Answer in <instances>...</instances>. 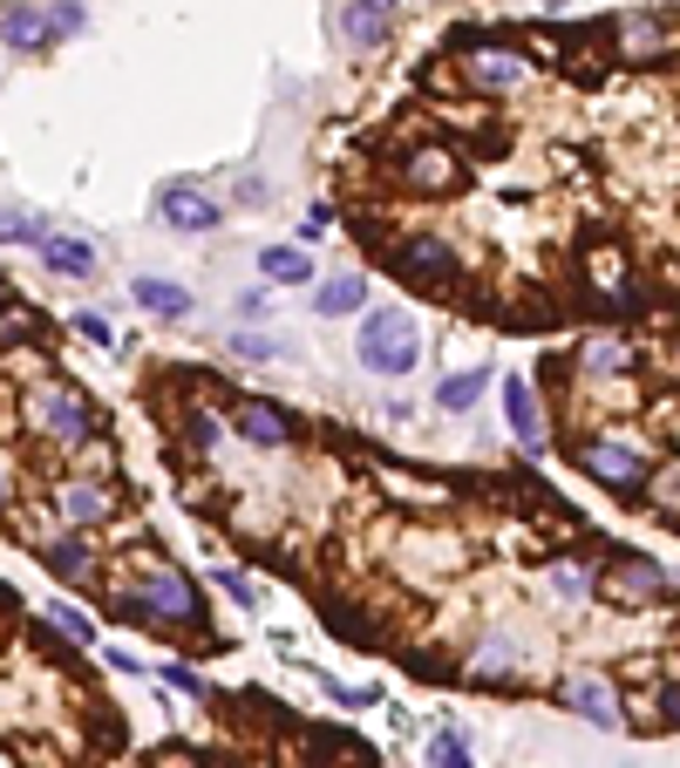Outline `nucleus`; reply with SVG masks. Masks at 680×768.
I'll use <instances>...</instances> for the list:
<instances>
[{
    "label": "nucleus",
    "mask_w": 680,
    "mask_h": 768,
    "mask_svg": "<svg viewBox=\"0 0 680 768\" xmlns=\"http://www.w3.org/2000/svg\"><path fill=\"white\" fill-rule=\"evenodd\" d=\"M272 300H266V286H252V293H238V313H266Z\"/></svg>",
    "instance_id": "c9c22d12"
},
{
    "label": "nucleus",
    "mask_w": 680,
    "mask_h": 768,
    "mask_svg": "<svg viewBox=\"0 0 680 768\" xmlns=\"http://www.w3.org/2000/svg\"><path fill=\"white\" fill-rule=\"evenodd\" d=\"M463 75H469L476 89H490V96H510V89H525V83H531V62L517 55V48H469Z\"/></svg>",
    "instance_id": "f8f14e48"
},
{
    "label": "nucleus",
    "mask_w": 680,
    "mask_h": 768,
    "mask_svg": "<svg viewBox=\"0 0 680 768\" xmlns=\"http://www.w3.org/2000/svg\"><path fill=\"white\" fill-rule=\"evenodd\" d=\"M34 252H42V266L62 272V279H89V272H96V246H89V238H62V231H48Z\"/></svg>",
    "instance_id": "6ab92c4d"
},
{
    "label": "nucleus",
    "mask_w": 680,
    "mask_h": 768,
    "mask_svg": "<svg viewBox=\"0 0 680 768\" xmlns=\"http://www.w3.org/2000/svg\"><path fill=\"white\" fill-rule=\"evenodd\" d=\"M259 272L272 279V286H306L313 259H306V246H259Z\"/></svg>",
    "instance_id": "4be33fe9"
},
{
    "label": "nucleus",
    "mask_w": 680,
    "mask_h": 768,
    "mask_svg": "<svg viewBox=\"0 0 680 768\" xmlns=\"http://www.w3.org/2000/svg\"><path fill=\"white\" fill-rule=\"evenodd\" d=\"M592 592L606 598V605H619V613H647V605L667 598V572H660L647 551H619L606 572L592 578Z\"/></svg>",
    "instance_id": "39448f33"
},
{
    "label": "nucleus",
    "mask_w": 680,
    "mask_h": 768,
    "mask_svg": "<svg viewBox=\"0 0 680 768\" xmlns=\"http://www.w3.org/2000/svg\"><path fill=\"white\" fill-rule=\"evenodd\" d=\"M531 673V646L517 639V632H484L469 646V660H463V680L469 686H510V680H525Z\"/></svg>",
    "instance_id": "423d86ee"
},
{
    "label": "nucleus",
    "mask_w": 680,
    "mask_h": 768,
    "mask_svg": "<svg viewBox=\"0 0 680 768\" xmlns=\"http://www.w3.org/2000/svg\"><path fill=\"white\" fill-rule=\"evenodd\" d=\"M504 422H510V435L525 442L531 456L544 450V415H538V394H531V381H504Z\"/></svg>",
    "instance_id": "dca6fc26"
},
{
    "label": "nucleus",
    "mask_w": 680,
    "mask_h": 768,
    "mask_svg": "<svg viewBox=\"0 0 680 768\" xmlns=\"http://www.w3.org/2000/svg\"><path fill=\"white\" fill-rule=\"evenodd\" d=\"M28 429L42 442H55V450H83L96 435V409H89V394L68 388V381H34L28 388Z\"/></svg>",
    "instance_id": "20e7f679"
},
{
    "label": "nucleus",
    "mask_w": 680,
    "mask_h": 768,
    "mask_svg": "<svg viewBox=\"0 0 680 768\" xmlns=\"http://www.w3.org/2000/svg\"><path fill=\"white\" fill-rule=\"evenodd\" d=\"M429 768H469V748H463V735H450V727H443V735L429 742Z\"/></svg>",
    "instance_id": "bb28decb"
},
{
    "label": "nucleus",
    "mask_w": 680,
    "mask_h": 768,
    "mask_svg": "<svg viewBox=\"0 0 680 768\" xmlns=\"http://www.w3.org/2000/svg\"><path fill=\"white\" fill-rule=\"evenodd\" d=\"M130 300H137L150 320H184V313H191V293L177 286V279H156V272L130 279Z\"/></svg>",
    "instance_id": "f3484780"
},
{
    "label": "nucleus",
    "mask_w": 680,
    "mask_h": 768,
    "mask_svg": "<svg viewBox=\"0 0 680 768\" xmlns=\"http://www.w3.org/2000/svg\"><path fill=\"white\" fill-rule=\"evenodd\" d=\"M8 490H14V476H8V463H0V517H8Z\"/></svg>",
    "instance_id": "e433bc0d"
},
{
    "label": "nucleus",
    "mask_w": 680,
    "mask_h": 768,
    "mask_svg": "<svg viewBox=\"0 0 680 768\" xmlns=\"http://www.w3.org/2000/svg\"><path fill=\"white\" fill-rule=\"evenodd\" d=\"M48 28H55V42H62V34H83V28H89L83 0H55V8H48Z\"/></svg>",
    "instance_id": "cd10ccee"
},
{
    "label": "nucleus",
    "mask_w": 680,
    "mask_h": 768,
    "mask_svg": "<svg viewBox=\"0 0 680 768\" xmlns=\"http://www.w3.org/2000/svg\"><path fill=\"white\" fill-rule=\"evenodd\" d=\"M395 272L415 279V286H429V293H443V286H456V279H463L450 238H435V231H409L402 246H395Z\"/></svg>",
    "instance_id": "0eeeda50"
},
{
    "label": "nucleus",
    "mask_w": 680,
    "mask_h": 768,
    "mask_svg": "<svg viewBox=\"0 0 680 768\" xmlns=\"http://www.w3.org/2000/svg\"><path fill=\"white\" fill-rule=\"evenodd\" d=\"M55 626H62V632L75 639V646H89V639H96V626H89L83 613H75V605H55Z\"/></svg>",
    "instance_id": "7c9ffc66"
},
{
    "label": "nucleus",
    "mask_w": 680,
    "mask_h": 768,
    "mask_svg": "<svg viewBox=\"0 0 680 768\" xmlns=\"http://www.w3.org/2000/svg\"><path fill=\"white\" fill-rule=\"evenodd\" d=\"M327 225H334V212H327V205H313L306 225H300V246H320V238H327Z\"/></svg>",
    "instance_id": "473e14b6"
},
{
    "label": "nucleus",
    "mask_w": 680,
    "mask_h": 768,
    "mask_svg": "<svg viewBox=\"0 0 680 768\" xmlns=\"http://www.w3.org/2000/svg\"><path fill=\"white\" fill-rule=\"evenodd\" d=\"M0 768H14V761H8V755H0Z\"/></svg>",
    "instance_id": "ea45409f"
},
{
    "label": "nucleus",
    "mask_w": 680,
    "mask_h": 768,
    "mask_svg": "<svg viewBox=\"0 0 680 768\" xmlns=\"http://www.w3.org/2000/svg\"><path fill=\"white\" fill-rule=\"evenodd\" d=\"M225 435H231V422L212 415V409H191V415H184V442H191V450L212 456V450H225Z\"/></svg>",
    "instance_id": "393cba45"
},
{
    "label": "nucleus",
    "mask_w": 680,
    "mask_h": 768,
    "mask_svg": "<svg viewBox=\"0 0 680 768\" xmlns=\"http://www.w3.org/2000/svg\"><path fill=\"white\" fill-rule=\"evenodd\" d=\"M42 564H48V578H62V585H89V578H96V551H89L83 531L48 538V544H42Z\"/></svg>",
    "instance_id": "4468645a"
},
{
    "label": "nucleus",
    "mask_w": 680,
    "mask_h": 768,
    "mask_svg": "<svg viewBox=\"0 0 680 768\" xmlns=\"http://www.w3.org/2000/svg\"><path fill=\"white\" fill-rule=\"evenodd\" d=\"M306 300H313V313H320V320L368 313V279H354V272H341V279H320V286H313Z\"/></svg>",
    "instance_id": "a211bd4d"
},
{
    "label": "nucleus",
    "mask_w": 680,
    "mask_h": 768,
    "mask_svg": "<svg viewBox=\"0 0 680 768\" xmlns=\"http://www.w3.org/2000/svg\"><path fill=\"white\" fill-rule=\"evenodd\" d=\"M218 592H225V598H238V605H252V578H246V572H231V564L218 572Z\"/></svg>",
    "instance_id": "72a5a7b5"
},
{
    "label": "nucleus",
    "mask_w": 680,
    "mask_h": 768,
    "mask_svg": "<svg viewBox=\"0 0 680 768\" xmlns=\"http://www.w3.org/2000/svg\"><path fill=\"white\" fill-rule=\"evenodd\" d=\"M354 360H361L368 375H381V381L415 375V360H422V327H415V313H409V306H368V313H361V334H354Z\"/></svg>",
    "instance_id": "f03ea898"
},
{
    "label": "nucleus",
    "mask_w": 680,
    "mask_h": 768,
    "mask_svg": "<svg viewBox=\"0 0 680 768\" xmlns=\"http://www.w3.org/2000/svg\"><path fill=\"white\" fill-rule=\"evenodd\" d=\"M156 680H164L171 694H205V680H197L191 667H156Z\"/></svg>",
    "instance_id": "2f4dec72"
},
{
    "label": "nucleus",
    "mask_w": 680,
    "mask_h": 768,
    "mask_svg": "<svg viewBox=\"0 0 680 768\" xmlns=\"http://www.w3.org/2000/svg\"><path fill=\"white\" fill-rule=\"evenodd\" d=\"M231 435L252 442V450H287V442H293V415L252 394V401H238V409H231Z\"/></svg>",
    "instance_id": "9b49d317"
},
{
    "label": "nucleus",
    "mask_w": 680,
    "mask_h": 768,
    "mask_svg": "<svg viewBox=\"0 0 680 768\" xmlns=\"http://www.w3.org/2000/svg\"><path fill=\"white\" fill-rule=\"evenodd\" d=\"M109 510H116V490H109V483H96V476H75V483H62V490H55V517L68 523V531L109 523Z\"/></svg>",
    "instance_id": "9d476101"
},
{
    "label": "nucleus",
    "mask_w": 680,
    "mask_h": 768,
    "mask_svg": "<svg viewBox=\"0 0 680 768\" xmlns=\"http://www.w3.org/2000/svg\"><path fill=\"white\" fill-rule=\"evenodd\" d=\"M341 34H347L354 48H381L388 42V14L368 8V0H341Z\"/></svg>",
    "instance_id": "412c9836"
},
{
    "label": "nucleus",
    "mask_w": 680,
    "mask_h": 768,
    "mask_svg": "<svg viewBox=\"0 0 680 768\" xmlns=\"http://www.w3.org/2000/svg\"><path fill=\"white\" fill-rule=\"evenodd\" d=\"M558 694H565V707L579 714V721H592V727H626V707H619V686L606 680V673H572L565 686H558Z\"/></svg>",
    "instance_id": "6e6552de"
},
{
    "label": "nucleus",
    "mask_w": 680,
    "mask_h": 768,
    "mask_svg": "<svg viewBox=\"0 0 680 768\" xmlns=\"http://www.w3.org/2000/svg\"><path fill=\"white\" fill-rule=\"evenodd\" d=\"M109 667H116V673H150V667L130 653V646H109Z\"/></svg>",
    "instance_id": "f704fd0d"
},
{
    "label": "nucleus",
    "mask_w": 680,
    "mask_h": 768,
    "mask_svg": "<svg viewBox=\"0 0 680 768\" xmlns=\"http://www.w3.org/2000/svg\"><path fill=\"white\" fill-rule=\"evenodd\" d=\"M75 334H83V340H96V347H109V354H116V327H109V320H102V313H75Z\"/></svg>",
    "instance_id": "c756f323"
},
{
    "label": "nucleus",
    "mask_w": 680,
    "mask_h": 768,
    "mask_svg": "<svg viewBox=\"0 0 680 768\" xmlns=\"http://www.w3.org/2000/svg\"><path fill=\"white\" fill-rule=\"evenodd\" d=\"M402 184H409V191H456L463 177H456V156H450L443 143H422V150H409Z\"/></svg>",
    "instance_id": "2eb2a0df"
},
{
    "label": "nucleus",
    "mask_w": 680,
    "mask_h": 768,
    "mask_svg": "<svg viewBox=\"0 0 680 768\" xmlns=\"http://www.w3.org/2000/svg\"><path fill=\"white\" fill-rule=\"evenodd\" d=\"M156 218H164L171 231H218L225 225V212L212 205V197L205 191H197V184H164V191H156Z\"/></svg>",
    "instance_id": "1a4fd4ad"
},
{
    "label": "nucleus",
    "mask_w": 680,
    "mask_h": 768,
    "mask_svg": "<svg viewBox=\"0 0 680 768\" xmlns=\"http://www.w3.org/2000/svg\"><path fill=\"white\" fill-rule=\"evenodd\" d=\"M484 388H490V368H463V375H450V381H435V409L469 415L476 401H484Z\"/></svg>",
    "instance_id": "5701e85b"
},
{
    "label": "nucleus",
    "mask_w": 680,
    "mask_h": 768,
    "mask_svg": "<svg viewBox=\"0 0 680 768\" xmlns=\"http://www.w3.org/2000/svg\"><path fill=\"white\" fill-rule=\"evenodd\" d=\"M0 313H14V286H8V272H0Z\"/></svg>",
    "instance_id": "4c0bfd02"
},
{
    "label": "nucleus",
    "mask_w": 680,
    "mask_h": 768,
    "mask_svg": "<svg viewBox=\"0 0 680 768\" xmlns=\"http://www.w3.org/2000/svg\"><path fill=\"white\" fill-rule=\"evenodd\" d=\"M544 592H551L558 605H585V598H592V572H579V564H551V572H544Z\"/></svg>",
    "instance_id": "a878e982"
},
{
    "label": "nucleus",
    "mask_w": 680,
    "mask_h": 768,
    "mask_svg": "<svg viewBox=\"0 0 680 768\" xmlns=\"http://www.w3.org/2000/svg\"><path fill=\"white\" fill-rule=\"evenodd\" d=\"M109 613L171 632V626H205V598H197V585L177 572V564H150L137 585H123V592L109 598Z\"/></svg>",
    "instance_id": "f257e3e1"
},
{
    "label": "nucleus",
    "mask_w": 680,
    "mask_h": 768,
    "mask_svg": "<svg viewBox=\"0 0 680 768\" xmlns=\"http://www.w3.org/2000/svg\"><path fill=\"white\" fill-rule=\"evenodd\" d=\"M579 368L619 381V375H633V347H626L619 334H585V340H579Z\"/></svg>",
    "instance_id": "aec40b11"
},
{
    "label": "nucleus",
    "mask_w": 680,
    "mask_h": 768,
    "mask_svg": "<svg viewBox=\"0 0 680 768\" xmlns=\"http://www.w3.org/2000/svg\"><path fill=\"white\" fill-rule=\"evenodd\" d=\"M55 225L48 218H34V212H14V205H0V246H42Z\"/></svg>",
    "instance_id": "b1692460"
},
{
    "label": "nucleus",
    "mask_w": 680,
    "mask_h": 768,
    "mask_svg": "<svg viewBox=\"0 0 680 768\" xmlns=\"http://www.w3.org/2000/svg\"><path fill=\"white\" fill-rule=\"evenodd\" d=\"M368 8H381V14H388V8H395V0H368Z\"/></svg>",
    "instance_id": "58836bf2"
},
{
    "label": "nucleus",
    "mask_w": 680,
    "mask_h": 768,
    "mask_svg": "<svg viewBox=\"0 0 680 768\" xmlns=\"http://www.w3.org/2000/svg\"><path fill=\"white\" fill-rule=\"evenodd\" d=\"M225 347H231L238 360H272V354H287V347H279V340H266V334H231Z\"/></svg>",
    "instance_id": "c85d7f7f"
},
{
    "label": "nucleus",
    "mask_w": 680,
    "mask_h": 768,
    "mask_svg": "<svg viewBox=\"0 0 680 768\" xmlns=\"http://www.w3.org/2000/svg\"><path fill=\"white\" fill-rule=\"evenodd\" d=\"M0 42L21 48V55H42V48L55 42L48 8H34V0H14V8H0Z\"/></svg>",
    "instance_id": "ddd939ff"
},
{
    "label": "nucleus",
    "mask_w": 680,
    "mask_h": 768,
    "mask_svg": "<svg viewBox=\"0 0 680 768\" xmlns=\"http://www.w3.org/2000/svg\"><path fill=\"white\" fill-rule=\"evenodd\" d=\"M572 463L598 483V490H619L626 504H647V490H654V463L626 435H585L579 450H572Z\"/></svg>",
    "instance_id": "7ed1b4c3"
}]
</instances>
